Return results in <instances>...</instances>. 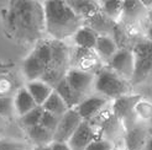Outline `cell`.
I'll use <instances>...</instances> for the list:
<instances>
[{
  "mask_svg": "<svg viewBox=\"0 0 152 150\" xmlns=\"http://www.w3.org/2000/svg\"><path fill=\"white\" fill-rule=\"evenodd\" d=\"M84 25L90 27L99 36H111L118 22L110 19L109 16H106L102 10H99L93 16L84 20Z\"/></svg>",
  "mask_w": 152,
  "mask_h": 150,
  "instance_id": "5bb4252c",
  "label": "cell"
},
{
  "mask_svg": "<svg viewBox=\"0 0 152 150\" xmlns=\"http://www.w3.org/2000/svg\"><path fill=\"white\" fill-rule=\"evenodd\" d=\"M26 134L28 139L32 140V143H35L37 146L50 145L53 141V133L47 131L41 124H36L26 128Z\"/></svg>",
  "mask_w": 152,
  "mask_h": 150,
  "instance_id": "603a6c76",
  "label": "cell"
},
{
  "mask_svg": "<svg viewBox=\"0 0 152 150\" xmlns=\"http://www.w3.org/2000/svg\"><path fill=\"white\" fill-rule=\"evenodd\" d=\"M53 90L61 96V99L64 101L68 108H75L79 105V102L83 100V97L79 96L74 90L71 87V85L68 84V81L64 79L61 80L58 84L53 87Z\"/></svg>",
  "mask_w": 152,
  "mask_h": 150,
  "instance_id": "d6986e66",
  "label": "cell"
},
{
  "mask_svg": "<svg viewBox=\"0 0 152 150\" xmlns=\"http://www.w3.org/2000/svg\"><path fill=\"white\" fill-rule=\"evenodd\" d=\"M123 129H124L123 123L110 112V113L106 115L103 123L99 125V129L95 131V133H96V138H103L113 141L120 136Z\"/></svg>",
  "mask_w": 152,
  "mask_h": 150,
  "instance_id": "2e32d148",
  "label": "cell"
},
{
  "mask_svg": "<svg viewBox=\"0 0 152 150\" xmlns=\"http://www.w3.org/2000/svg\"><path fill=\"white\" fill-rule=\"evenodd\" d=\"M96 138L94 127L89 121H82L78 128L74 131L69 140L67 141L71 150H86L88 144Z\"/></svg>",
  "mask_w": 152,
  "mask_h": 150,
  "instance_id": "7c38bea8",
  "label": "cell"
},
{
  "mask_svg": "<svg viewBox=\"0 0 152 150\" xmlns=\"http://www.w3.org/2000/svg\"><path fill=\"white\" fill-rule=\"evenodd\" d=\"M131 81L120 76L108 65L100 66L95 73L94 90L106 99L115 100L123 95L131 94Z\"/></svg>",
  "mask_w": 152,
  "mask_h": 150,
  "instance_id": "277c9868",
  "label": "cell"
},
{
  "mask_svg": "<svg viewBox=\"0 0 152 150\" xmlns=\"http://www.w3.org/2000/svg\"><path fill=\"white\" fill-rule=\"evenodd\" d=\"M113 150H121V149H116V148H114V149H113Z\"/></svg>",
  "mask_w": 152,
  "mask_h": 150,
  "instance_id": "60d3db41",
  "label": "cell"
},
{
  "mask_svg": "<svg viewBox=\"0 0 152 150\" xmlns=\"http://www.w3.org/2000/svg\"><path fill=\"white\" fill-rule=\"evenodd\" d=\"M148 138V128L136 121L125 131V150H142Z\"/></svg>",
  "mask_w": 152,
  "mask_h": 150,
  "instance_id": "4fadbf2b",
  "label": "cell"
},
{
  "mask_svg": "<svg viewBox=\"0 0 152 150\" xmlns=\"http://www.w3.org/2000/svg\"><path fill=\"white\" fill-rule=\"evenodd\" d=\"M142 150H152V136H148V138L146 140V144Z\"/></svg>",
  "mask_w": 152,
  "mask_h": 150,
  "instance_id": "d6a6232c",
  "label": "cell"
},
{
  "mask_svg": "<svg viewBox=\"0 0 152 150\" xmlns=\"http://www.w3.org/2000/svg\"><path fill=\"white\" fill-rule=\"evenodd\" d=\"M42 115H43V108H42V106H39V105H37L35 108L28 111L27 113L20 116V122H21L22 127L26 129V128H28V127L40 124Z\"/></svg>",
  "mask_w": 152,
  "mask_h": 150,
  "instance_id": "484cf974",
  "label": "cell"
},
{
  "mask_svg": "<svg viewBox=\"0 0 152 150\" xmlns=\"http://www.w3.org/2000/svg\"><path fill=\"white\" fill-rule=\"evenodd\" d=\"M3 119H4L3 117H0V124H1V123H3Z\"/></svg>",
  "mask_w": 152,
  "mask_h": 150,
  "instance_id": "f35d334b",
  "label": "cell"
},
{
  "mask_svg": "<svg viewBox=\"0 0 152 150\" xmlns=\"http://www.w3.org/2000/svg\"><path fill=\"white\" fill-rule=\"evenodd\" d=\"M45 31L51 40L67 41L84 25V21L75 14L64 0H45Z\"/></svg>",
  "mask_w": 152,
  "mask_h": 150,
  "instance_id": "7a4b0ae2",
  "label": "cell"
},
{
  "mask_svg": "<svg viewBox=\"0 0 152 150\" xmlns=\"http://www.w3.org/2000/svg\"><path fill=\"white\" fill-rule=\"evenodd\" d=\"M14 99L10 96H0V117L9 118L14 113Z\"/></svg>",
  "mask_w": 152,
  "mask_h": 150,
  "instance_id": "83f0119b",
  "label": "cell"
},
{
  "mask_svg": "<svg viewBox=\"0 0 152 150\" xmlns=\"http://www.w3.org/2000/svg\"><path fill=\"white\" fill-rule=\"evenodd\" d=\"M140 101H141V97L139 95H131V94L123 95L114 100L111 105V113L123 123L125 131L135 123V122H131L130 119L137 121L135 115V107L137 106V103Z\"/></svg>",
  "mask_w": 152,
  "mask_h": 150,
  "instance_id": "5b68a950",
  "label": "cell"
},
{
  "mask_svg": "<svg viewBox=\"0 0 152 150\" xmlns=\"http://www.w3.org/2000/svg\"><path fill=\"white\" fill-rule=\"evenodd\" d=\"M118 49L119 48L111 38V36H98L94 50L96 52V54L100 58L102 62L108 63L109 59L116 53Z\"/></svg>",
  "mask_w": 152,
  "mask_h": 150,
  "instance_id": "44dd1931",
  "label": "cell"
},
{
  "mask_svg": "<svg viewBox=\"0 0 152 150\" xmlns=\"http://www.w3.org/2000/svg\"><path fill=\"white\" fill-rule=\"evenodd\" d=\"M64 1L80 19H83V21L100 10L99 0H64Z\"/></svg>",
  "mask_w": 152,
  "mask_h": 150,
  "instance_id": "e0dca14e",
  "label": "cell"
},
{
  "mask_svg": "<svg viewBox=\"0 0 152 150\" xmlns=\"http://www.w3.org/2000/svg\"><path fill=\"white\" fill-rule=\"evenodd\" d=\"M109 99L102 96V95H89L84 97L77 107L74 110L78 112V115L83 121H92V119L100 113L103 110L106 108L109 105Z\"/></svg>",
  "mask_w": 152,
  "mask_h": 150,
  "instance_id": "30bf717a",
  "label": "cell"
},
{
  "mask_svg": "<svg viewBox=\"0 0 152 150\" xmlns=\"http://www.w3.org/2000/svg\"><path fill=\"white\" fill-rule=\"evenodd\" d=\"M51 148L52 150H71L67 143H57V141H52Z\"/></svg>",
  "mask_w": 152,
  "mask_h": 150,
  "instance_id": "1f68e13d",
  "label": "cell"
},
{
  "mask_svg": "<svg viewBox=\"0 0 152 150\" xmlns=\"http://www.w3.org/2000/svg\"><path fill=\"white\" fill-rule=\"evenodd\" d=\"M25 87L27 89L30 95L32 96V99L35 100L36 105H39V106H42V103L47 100V97L53 91V87L50 86L47 82H45L42 80L28 81Z\"/></svg>",
  "mask_w": 152,
  "mask_h": 150,
  "instance_id": "ffe728a7",
  "label": "cell"
},
{
  "mask_svg": "<svg viewBox=\"0 0 152 150\" xmlns=\"http://www.w3.org/2000/svg\"><path fill=\"white\" fill-rule=\"evenodd\" d=\"M59 118L61 117L52 115V113H50V112H47V111H43V115L41 117L40 124L42 127H45L47 131H50V132L53 133V132L56 131V128H57V124L59 122Z\"/></svg>",
  "mask_w": 152,
  "mask_h": 150,
  "instance_id": "f1b7e54d",
  "label": "cell"
},
{
  "mask_svg": "<svg viewBox=\"0 0 152 150\" xmlns=\"http://www.w3.org/2000/svg\"><path fill=\"white\" fill-rule=\"evenodd\" d=\"M37 105H36L35 100L32 99V96L30 95L26 87H21L14 97V108L19 116L27 113L28 111H31Z\"/></svg>",
  "mask_w": 152,
  "mask_h": 150,
  "instance_id": "7402d4cb",
  "label": "cell"
},
{
  "mask_svg": "<svg viewBox=\"0 0 152 150\" xmlns=\"http://www.w3.org/2000/svg\"><path fill=\"white\" fill-rule=\"evenodd\" d=\"M131 50H132L136 61L148 59V58L152 57V42L148 41V40L136 42Z\"/></svg>",
  "mask_w": 152,
  "mask_h": 150,
  "instance_id": "4316f807",
  "label": "cell"
},
{
  "mask_svg": "<svg viewBox=\"0 0 152 150\" xmlns=\"http://www.w3.org/2000/svg\"><path fill=\"white\" fill-rule=\"evenodd\" d=\"M100 58L94 49L75 47L74 52H71V68L96 73L100 68Z\"/></svg>",
  "mask_w": 152,
  "mask_h": 150,
  "instance_id": "9c48e42d",
  "label": "cell"
},
{
  "mask_svg": "<svg viewBox=\"0 0 152 150\" xmlns=\"http://www.w3.org/2000/svg\"><path fill=\"white\" fill-rule=\"evenodd\" d=\"M66 80L71 87L83 99L90 95V91L94 89L95 73L84 71L77 68H71L66 74Z\"/></svg>",
  "mask_w": 152,
  "mask_h": 150,
  "instance_id": "52a82bcc",
  "label": "cell"
},
{
  "mask_svg": "<svg viewBox=\"0 0 152 150\" xmlns=\"http://www.w3.org/2000/svg\"><path fill=\"white\" fill-rule=\"evenodd\" d=\"M37 1H40V3H43V1H45V0H37Z\"/></svg>",
  "mask_w": 152,
  "mask_h": 150,
  "instance_id": "ab89813d",
  "label": "cell"
},
{
  "mask_svg": "<svg viewBox=\"0 0 152 150\" xmlns=\"http://www.w3.org/2000/svg\"><path fill=\"white\" fill-rule=\"evenodd\" d=\"M123 4L124 0H102L100 1V10L113 19L114 21L119 22L123 12Z\"/></svg>",
  "mask_w": 152,
  "mask_h": 150,
  "instance_id": "d4e9b609",
  "label": "cell"
},
{
  "mask_svg": "<svg viewBox=\"0 0 152 150\" xmlns=\"http://www.w3.org/2000/svg\"><path fill=\"white\" fill-rule=\"evenodd\" d=\"M98 36L99 35H98L95 31H93L90 27L83 25L82 27H79L77 30V32L72 36V40L75 44V47L94 49L95 44H96Z\"/></svg>",
  "mask_w": 152,
  "mask_h": 150,
  "instance_id": "ac0fdd59",
  "label": "cell"
},
{
  "mask_svg": "<svg viewBox=\"0 0 152 150\" xmlns=\"http://www.w3.org/2000/svg\"><path fill=\"white\" fill-rule=\"evenodd\" d=\"M0 150H27V145L20 141L12 140H0Z\"/></svg>",
  "mask_w": 152,
  "mask_h": 150,
  "instance_id": "4dcf8cb0",
  "label": "cell"
},
{
  "mask_svg": "<svg viewBox=\"0 0 152 150\" xmlns=\"http://www.w3.org/2000/svg\"><path fill=\"white\" fill-rule=\"evenodd\" d=\"M140 1L145 5L147 9H150V7H152V0H140Z\"/></svg>",
  "mask_w": 152,
  "mask_h": 150,
  "instance_id": "d590c367",
  "label": "cell"
},
{
  "mask_svg": "<svg viewBox=\"0 0 152 150\" xmlns=\"http://www.w3.org/2000/svg\"><path fill=\"white\" fill-rule=\"evenodd\" d=\"M106 65L118 73L120 76L131 81L135 74L136 59L131 49H118L116 53L109 59Z\"/></svg>",
  "mask_w": 152,
  "mask_h": 150,
  "instance_id": "8992f818",
  "label": "cell"
},
{
  "mask_svg": "<svg viewBox=\"0 0 152 150\" xmlns=\"http://www.w3.org/2000/svg\"><path fill=\"white\" fill-rule=\"evenodd\" d=\"M46 63L40 57H37L34 52H31L22 63V74L27 81L41 80L42 75L46 71Z\"/></svg>",
  "mask_w": 152,
  "mask_h": 150,
  "instance_id": "9a60e30c",
  "label": "cell"
},
{
  "mask_svg": "<svg viewBox=\"0 0 152 150\" xmlns=\"http://www.w3.org/2000/svg\"><path fill=\"white\" fill-rule=\"evenodd\" d=\"M146 19L150 24H152V7L147 9V12H146Z\"/></svg>",
  "mask_w": 152,
  "mask_h": 150,
  "instance_id": "e575fe53",
  "label": "cell"
},
{
  "mask_svg": "<svg viewBox=\"0 0 152 150\" xmlns=\"http://www.w3.org/2000/svg\"><path fill=\"white\" fill-rule=\"evenodd\" d=\"M147 7L140 0H124L123 12L119 22L123 26H135L146 19Z\"/></svg>",
  "mask_w": 152,
  "mask_h": 150,
  "instance_id": "8fae6325",
  "label": "cell"
},
{
  "mask_svg": "<svg viewBox=\"0 0 152 150\" xmlns=\"http://www.w3.org/2000/svg\"><path fill=\"white\" fill-rule=\"evenodd\" d=\"M42 108H43V111H47L50 113L58 116V117H62L66 112L69 110L67 107V105L64 103V101L61 99V96L55 90H53L51 95L47 97V100L42 103Z\"/></svg>",
  "mask_w": 152,
  "mask_h": 150,
  "instance_id": "cb8c5ba5",
  "label": "cell"
},
{
  "mask_svg": "<svg viewBox=\"0 0 152 150\" xmlns=\"http://www.w3.org/2000/svg\"><path fill=\"white\" fill-rule=\"evenodd\" d=\"M83 119L78 115V112L74 108H69L66 113L59 118L56 131L53 132V141L57 143H67L74 131L78 128V125Z\"/></svg>",
  "mask_w": 152,
  "mask_h": 150,
  "instance_id": "ba28073f",
  "label": "cell"
},
{
  "mask_svg": "<svg viewBox=\"0 0 152 150\" xmlns=\"http://www.w3.org/2000/svg\"><path fill=\"white\" fill-rule=\"evenodd\" d=\"M36 150H52L51 148V144L50 145H43V146H37Z\"/></svg>",
  "mask_w": 152,
  "mask_h": 150,
  "instance_id": "8d00e7d4",
  "label": "cell"
},
{
  "mask_svg": "<svg viewBox=\"0 0 152 150\" xmlns=\"http://www.w3.org/2000/svg\"><path fill=\"white\" fill-rule=\"evenodd\" d=\"M115 146H114L113 141L103 139V138H95L88 144L86 150H113Z\"/></svg>",
  "mask_w": 152,
  "mask_h": 150,
  "instance_id": "f546056e",
  "label": "cell"
},
{
  "mask_svg": "<svg viewBox=\"0 0 152 150\" xmlns=\"http://www.w3.org/2000/svg\"><path fill=\"white\" fill-rule=\"evenodd\" d=\"M5 26L14 40L24 44H35L46 35L42 3L37 0H10Z\"/></svg>",
  "mask_w": 152,
  "mask_h": 150,
  "instance_id": "6da1fadb",
  "label": "cell"
},
{
  "mask_svg": "<svg viewBox=\"0 0 152 150\" xmlns=\"http://www.w3.org/2000/svg\"><path fill=\"white\" fill-rule=\"evenodd\" d=\"M51 59L41 80L55 87L71 69V49L64 41L51 40Z\"/></svg>",
  "mask_w": 152,
  "mask_h": 150,
  "instance_id": "3957f363",
  "label": "cell"
},
{
  "mask_svg": "<svg viewBox=\"0 0 152 150\" xmlns=\"http://www.w3.org/2000/svg\"><path fill=\"white\" fill-rule=\"evenodd\" d=\"M150 125H151V129H152V118L150 119Z\"/></svg>",
  "mask_w": 152,
  "mask_h": 150,
  "instance_id": "74e56055",
  "label": "cell"
},
{
  "mask_svg": "<svg viewBox=\"0 0 152 150\" xmlns=\"http://www.w3.org/2000/svg\"><path fill=\"white\" fill-rule=\"evenodd\" d=\"M146 40L152 42V24H150L146 28Z\"/></svg>",
  "mask_w": 152,
  "mask_h": 150,
  "instance_id": "836d02e7",
  "label": "cell"
}]
</instances>
